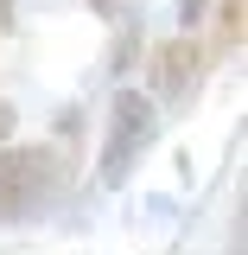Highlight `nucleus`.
Instances as JSON below:
<instances>
[{
  "mask_svg": "<svg viewBox=\"0 0 248 255\" xmlns=\"http://www.w3.org/2000/svg\"><path fill=\"white\" fill-rule=\"evenodd\" d=\"M64 179H70V159L58 147H45V140H26V147L0 140V223L45 217V204L64 191Z\"/></svg>",
  "mask_w": 248,
  "mask_h": 255,
  "instance_id": "1",
  "label": "nucleus"
},
{
  "mask_svg": "<svg viewBox=\"0 0 248 255\" xmlns=\"http://www.w3.org/2000/svg\"><path fill=\"white\" fill-rule=\"evenodd\" d=\"M204 13H210V0H178V26H204Z\"/></svg>",
  "mask_w": 248,
  "mask_h": 255,
  "instance_id": "5",
  "label": "nucleus"
},
{
  "mask_svg": "<svg viewBox=\"0 0 248 255\" xmlns=\"http://www.w3.org/2000/svg\"><path fill=\"white\" fill-rule=\"evenodd\" d=\"M210 51H217V64L242 45V0H217V38H204Z\"/></svg>",
  "mask_w": 248,
  "mask_h": 255,
  "instance_id": "4",
  "label": "nucleus"
},
{
  "mask_svg": "<svg viewBox=\"0 0 248 255\" xmlns=\"http://www.w3.org/2000/svg\"><path fill=\"white\" fill-rule=\"evenodd\" d=\"M210 70H217V51H210L204 38L178 32V38H165V45L147 51V96H153L159 109H178V102L197 96V83H204Z\"/></svg>",
  "mask_w": 248,
  "mask_h": 255,
  "instance_id": "3",
  "label": "nucleus"
},
{
  "mask_svg": "<svg viewBox=\"0 0 248 255\" xmlns=\"http://www.w3.org/2000/svg\"><path fill=\"white\" fill-rule=\"evenodd\" d=\"M153 140H159V102L147 90H115L108 96V134H102V185L108 191L127 185Z\"/></svg>",
  "mask_w": 248,
  "mask_h": 255,
  "instance_id": "2",
  "label": "nucleus"
},
{
  "mask_svg": "<svg viewBox=\"0 0 248 255\" xmlns=\"http://www.w3.org/2000/svg\"><path fill=\"white\" fill-rule=\"evenodd\" d=\"M89 6H95V13H102V19H108V13H115V6H121V0H89Z\"/></svg>",
  "mask_w": 248,
  "mask_h": 255,
  "instance_id": "7",
  "label": "nucleus"
},
{
  "mask_svg": "<svg viewBox=\"0 0 248 255\" xmlns=\"http://www.w3.org/2000/svg\"><path fill=\"white\" fill-rule=\"evenodd\" d=\"M0 140H13V109L0 102Z\"/></svg>",
  "mask_w": 248,
  "mask_h": 255,
  "instance_id": "6",
  "label": "nucleus"
}]
</instances>
